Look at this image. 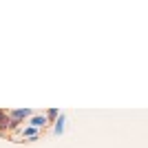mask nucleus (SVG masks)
I'll return each instance as SVG.
<instances>
[{
  "label": "nucleus",
  "instance_id": "20e7f679",
  "mask_svg": "<svg viewBox=\"0 0 148 148\" xmlns=\"http://www.w3.org/2000/svg\"><path fill=\"white\" fill-rule=\"evenodd\" d=\"M64 130H66V115L60 113L58 119L53 122V135H64Z\"/></svg>",
  "mask_w": 148,
  "mask_h": 148
},
{
  "label": "nucleus",
  "instance_id": "423d86ee",
  "mask_svg": "<svg viewBox=\"0 0 148 148\" xmlns=\"http://www.w3.org/2000/svg\"><path fill=\"white\" fill-rule=\"evenodd\" d=\"M58 115H60V108H47V111H44V117H47V122H49V124L56 122Z\"/></svg>",
  "mask_w": 148,
  "mask_h": 148
},
{
  "label": "nucleus",
  "instance_id": "7ed1b4c3",
  "mask_svg": "<svg viewBox=\"0 0 148 148\" xmlns=\"http://www.w3.org/2000/svg\"><path fill=\"white\" fill-rule=\"evenodd\" d=\"M20 135H22V139H27V142H38L40 135H42V130L31 128V126H22V128H20Z\"/></svg>",
  "mask_w": 148,
  "mask_h": 148
},
{
  "label": "nucleus",
  "instance_id": "f257e3e1",
  "mask_svg": "<svg viewBox=\"0 0 148 148\" xmlns=\"http://www.w3.org/2000/svg\"><path fill=\"white\" fill-rule=\"evenodd\" d=\"M7 115H9V119H16V122L25 124L33 115V111L31 108H11V111H7Z\"/></svg>",
  "mask_w": 148,
  "mask_h": 148
},
{
  "label": "nucleus",
  "instance_id": "f03ea898",
  "mask_svg": "<svg viewBox=\"0 0 148 148\" xmlns=\"http://www.w3.org/2000/svg\"><path fill=\"white\" fill-rule=\"evenodd\" d=\"M27 126L38 128V130H44L47 126H49V122H47V117H44V113H33V115L29 117V122H27Z\"/></svg>",
  "mask_w": 148,
  "mask_h": 148
},
{
  "label": "nucleus",
  "instance_id": "39448f33",
  "mask_svg": "<svg viewBox=\"0 0 148 148\" xmlns=\"http://www.w3.org/2000/svg\"><path fill=\"white\" fill-rule=\"evenodd\" d=\"M7 126H9V115H7V108H0V137H9Z\"/></svg>",
  "mask_w": 148,
  "mask_h": 148
}]
</instances>
